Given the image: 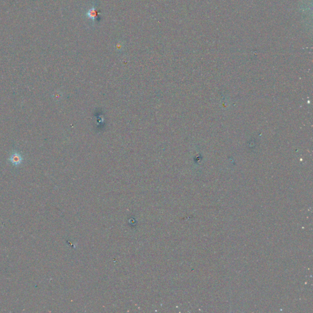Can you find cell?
Returning <instances> with one entry per match:
<instances>
[{
  "mask_svg": "<svg viewBox=\"0 0 313 313\" xmlns=\"http://www.w3.org/2000/svg\"><path fill=\"white\" fill-rule=\"evenodd\" d=\"M9 161L14 167H19L23 162V156L20 153L14 151L9 156Z\"/></svg>",
  "mask_w": 313,
  "mask_h": 313,
  "instance_id": "obj_1",
  "label": "cell"
},
{
  "mask_svg": "<svg viewBox=\"0 0 313 313\" xmlns=\"http://www.w3.org/2000/svg\"><path fill=\"white\" fill-rule=\"evenodd\" d=\"M86 15L89 19H93V20H95L98 17V14L95 8L93 7L88 11V12L86 13Z\"/></svg>",
  "mask_w": 313,
  "mask_h": 313,
  "instance_id": "obj_2",
  "label": "cell"
}]
</instances>
